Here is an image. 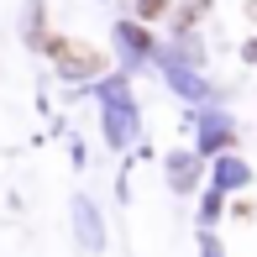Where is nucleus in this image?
<instances>
[{
    "label": "nucleus",
    "mask_w": 257,
    "mask_h": 257,
    "mask_svg": "<svg viewBox=\"0 0 257 257\" xmlns=\"http://www.w3.org/2000/svg\"><path fill=\"white\" fill-rule=\"evenodd\" d=\"M137 11H142V16H163V11H168V0H137Z\"/></svg>",
    "instance_id": "1"
},
{
    "label": "nucleus",
    "mask_w": 257,
    "mask_h": 257,
    "mask_svg": "<svg viewBox=\"0 0 257 257\" xmlns=\"http://www.w3.org/2000/svg\"><path fill=\"white\" fill-rule=\"evenodd\" d=\"M247 16H252V21H257V0H252V6H247Z\"/></svg>",
    "instance_id": "2"
}]
</instances>
